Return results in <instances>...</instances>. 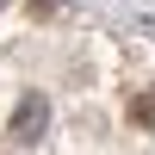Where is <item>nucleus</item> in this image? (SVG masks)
Instances as JSON below:
<instances>
[{"label": "nucleus", "mask_w": 155, "mask_h": 155, "mask_svg": "<svg viewBox=\"0 0 155 155\" xmlns=\"http://www.w3.org/2000/svg\"><path fill=\"white\" fill-rule=\"evenodd\" d=\"M44 124H50V106L44 99H19V112H12V137H19V143H37V137H44Z\"/></svg>", "instance_id": "obj_1"}]
</instances>
